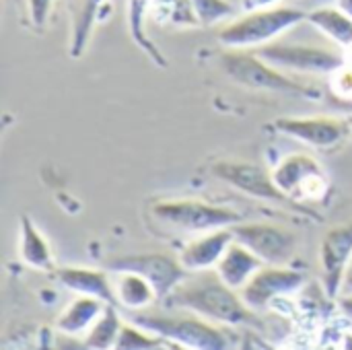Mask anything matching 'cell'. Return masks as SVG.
Masks as SVG:
<instances>
[{
  "mask_svg": "<svg viewBox=\"0 0 352 350\" xmlns=\"http://www.w3.org/2000/svg\"><path fill=\"white\" fill-rule=\"evenodd\" d=\"M169 311H192L223 328L260 326V318L250 309L239 291L231 289L217 270L190 272L163 301Z\"/></svg>",
  "mask_w": 352,
  "mask_h": 350,
  "instance_id": "cell-1",
  "label": "cell"
},
{
  "mask_svg": "<svg viewBox=\"0 0 352 350\" xmlns=\"http://www.w3.org/2000/svg\"><path fill=\"white\" fill-rule=\"evenodd\" d=\"M219 64L223 72L237 85L254 89V91H270L291 97L320 99L322 91L314 85H305L297 78L285 74V70L272 66L264 58H260L254 50H225L219 56Z\"/></svg>",
  "mask_w": 352,
  "mask_h": 350,
  "instance_id": "cell-2",
  "label": "cell"
},
{
  "mask_svg": "<svg viewBox=\"0 0 352 350\" xmlns=\"http://www.w3.org/2000/svg\"><path fill=\"white\" fill-rule=\"evenodd\" d=\"M305 19V10L280 4L274 8L250 10L223 25L217 33V39L229 50H258L266 43L276 41V37L297 27Z\"/></svg>",
  "mask_w": 352,
  "mask_h": 350,
  "instance_id": "cell-3",
  "label": "cell"
},
{
  "mask_svg": "<svg viewBox=\"0 0 352 350\" xmlns=\"http://www.w3.org/2000/svg\"><path fill=\"white\" fill-rule=\"evenodd\" d=\"M132 322L175 342L179 349L192 350H223L229 349V336L223 326L212 324L192 311L186 314H153L148 309L134 311Z\"/></svg>",
  "mask_w": 352,
  "mask_h": 350,
  "instance_id": "cell-4",
  "label": "cell"
},
{
  "mask_svg": "<svg viewBox=\"0 0 352 350\" xmlns=\"http://www.w3.org/2000/svg\"><path fill=\"white\" fill-rule=\"evenodd\" d=\"M151 215L157 223L167 229L184 233H208L223 227H233L243 221V217L227 206L208 204L202 200L182 198V200H159L151 206Z\"/></svg>",
  "mask_w": 352,
  "mask_h": 350,
  "instance_id": "cell-5",
  "label": "cell"
},
{
  "mask_svg": "<svg viewBox=\"0 0 352 350\" xmlns=\"http://www.w3.org/2000/svg\"><path fill=\"white\" fill-rule=\"evenodd\" d=\"M210 173L219 182L231 186L237 192H243V194H248L252 198H258V200H266V202H272V204L287 206V208H291L295 212H301V215H307V217L320 221V217L316 212H311L303 204L291 200L274 184L272 173H268L262 165H256V163H250V161H239V159H225V161L214 163Z\"/></svg>",
  "mask_w": 352,
  "mask_h": 350,
  "instance_id": "cell-6",
  "label": "cell"
},
{
  "mask_svg": "<svg viewBox=\"0 0 352 350\" xmlns=\"http://www.w3.org/2000/svg\"><path fill=\"white\" fill-rule=\"evenodd\" d=\"M254 52L280 70L301 72V74H332L334 70H338L349 62L346 54L338 50H328L307 43L272 41Z\"/></svg>",
  "mask_w": 352,
  "mask_h": 350,
  "instance_id": "cell-7",
  "label": "cell"
},
{
  "mask_svg": "<svg viewBox=\"0 0 352 350\" xmlns=\"http://www.w3.org/2000/svg\"><path fill=\"white\" fill-rule=\"evenodd\" d=\"M274 184L295 202L303 200H322L328 194L330 182L320 165V161L311 155L293 153L285 157L278 167L272 171Z\"/></svg>",
  "mask_w": 352,
  "mask_h": 350,
  "instance_id": "cell-8",
  "label": "cell"
},
{
  "mask_svg": "<svg viewBox=\"0 0 352 350\" xmlns=\"http://www.w3.org/2000/svg\"><path fill=\"white\" fill-rule=\"evenodd\" d=\"M233 237L252 250L264 264L289 266L295 260L299 239L297 235L280 225L272 223H237L231 227Z\"/></svg>",
  "mask_w": 352,
  "mask_h": 350,
  "instance_id": "cell-9",
  "label": "cell"
},
{
  "mask_svg": "<svg viewBox=\"0 0 352 350\" xmlns=\"http://www.w3.org/2000/svg\"><path fill=\"white\" fill-rule=\"evenodd\" d=\"M105 268L109 272H136L153 283L157 289L159 301L163 303L169 293L190 274L179 258H173L169 254L151 252V254H130V256H118L105 262Z\"/></svg>",
  "mask_w": 352,
  "mask_h": 350,
  "instance_id": "cell-10",
  "label": "cell"
},
{
  "mask_svg": "<svg viewBox=\"0 0 352 350\" xmlns=\"http://www.w3.org/2000/svg\"><path fill=\"white\" fill-rule=\"evenodd\" d=\"M305 274L289 268V266H262L252 281L239 291L245 305L250 309H254L256 314L268 309L276 299L280 297H289L297 291L303 289L305 285Z\"/></svg>",
  "mask_w": 352,
  "mask_h": 350,
  "instance_id": "cell-11",
  "label": "cell"
},
{
  "mask_svg": "<svg viewBox=\"0 0 352 350\" xmlns=\"http://www.w3.org/2000/svg\"><path fill=\"white\" fill-rule=\"evenodd\" d=\"M274 130L291 136L311 149L328 151L338 146L349 134H352L351 120L334 116H309V118H278L274 120Z\"/></svg>",
  "mask_w": 352,
  "mask_h": 350,
  "instance_id": "cell-12",
  "label": "cell"
},
{
  "mask_svg": "<svg viewBox=\"0 0 352 350\" xmlns=\"http://www.w3.org/2000/svg\"><path fill=\"white\" fill-rule=\"evenodd\" d=\"M352 258V223H344L326 231L320 245V268L324 291L330 297L340 295L344 270Z\"/></svg>",
  "mask_w": 352,
  "mask_h": 350,
  "instance_id": "cell-13",
  "label": "cell"
},
{
  "mask_svg": "<svg viewBox=\"0 0 352 350\" xmlns=\"http://www.w3.org/2000/svg\"><path fill=\"white\" fill-rule=\"evenodd\" d=\"M233 231L231 227L214 229L208 233L198 235L196 239L188 241L179 252V262L188 272H202V270H214L227 248L233 243Z\"/></svg>",
  "mask_w": 352,
  "mask_h": 350,
  "instance_id": "cell-14",
  "label": "cell"
},
{
  "mask_svg": "<svg viewBox=\"0 0 352 350\" xmlns=\"http://www.w3.org/2000/svg\"><path fill=\"white\" fill-rule=\"evenodd\" d=\"M262 266L266 264L252 250H248L243 243L233 239V243L227 248V252L223 254L214 270L231 289L241 291Z\"/></svg>",
  "mask_w": 352,
  "mask_h": 350,
  "instance_id": "cell-15",
  "label": "cell"
},
{
  "mask_svg": "<svg viewBox=\"0 0 352 350\" xmlns=\"http://www.w3.org/2000/svg\"><path fill=\"white\" fill-rule=\"evenodd\" d=\"M56 276L62 287L76 295H91L97 297L109 305H116V293H113V281L111 274L103 270H91V268H60L56 270Z\"/></svg>",
  "mask_w": 352,
  "mask_h": 350,
  "instance_id": "cell-16",
  "label": "cell"
},
{
  "mask_svg": "<svg viewBox=\"0 0 352 350\" xmlns=\"http://www.w3.org/2000/svg\"><path fill=\"white\" fill-rule=\"evenodd\" d=\"M116 305L130 314L144 311L159 301L157 289L151 281L136 272H111Z\"/></svg>",
  "mask_w": 352,
  "mask_h": 350,
  "instance_id": "cell-17",
  "label": "cell"
},
{
  "mask_svg": "<svg viewBox=\"0 0 352 350\" xmlns=\"http://www.w3.org/2000/svg\"><path fill=\"white\" fill-rule=\"evenodd\" d=\"M107 305L109 303L97 297L78 295L62 309V314L56 320V328L66 336H85L93 328V324L101 318Z\"/></svg>",
  "mask_w": 352,
  "mask_h": 350,
  "instance_id": "cell-18",
  "label": "cell"
},
{
  "mask_svg": "<svg viewBox=\"0 0 352 350\" xmlns=\"http://www.w3.org/2000/svg\"><path fill=\"white\" fill-rule=\"evenodd\" d=\"M322 35L334 41L338 47L349 50L352 45V17L346 14L338 4L336 6H318L307 12L305 19Z\"/></svg>",
  "mask_w": 352,
  "mask_h": 350,
  "instance_id": "cell-19",
  "label": "cell"
},
{
  "mask_svg": "<svg viewBox=\"0 0 352 350\" xmlns=\"http://www.w3.org/2000/svg\"><path fill=\"white\" fill-rule=\"evenodd\" d=\"M151 2L153 0H128V29L134 43L148 56V60L155 62L159 68H167V56L159 50V45L148 37L146 31Z\"/></svg>",
  "mask_w": 352,
  "mask_h": 350,
  "instance_id": "cell-20",
  "label": "cell"
},
{
  "mask_svg": "<svg viewBox=\"0 0 352 350\" xmlns=\"http://www.w3.org/2000/svg\"><path fill=\"white\" fill-rule=\"evenodd\" d=\"M19 256L27 266H31L35 270H45V272L54 270L52 250L29 217H21Z\"/></svg>",
  "mask_w": 352,
  "mask_h": 350,
  "instance_id": "cell-21",
  "label": "cell"
},
{
  "mask_svg": "<svg viewBox=\"0 0 352 350\" xmlns=\"http://www.w3.org/2000/svg\"><path fill=\"white\" fill-rule=\"evenodd\" d=\"M148 19L159 27H171V29L202 27L192 0H153Z\"/></svg>",
  "mask_w": 352,
  "mask_h": 350,
  "instance_id": "cell-22",
  "label": "cell"
},
{
  "mask_svg": "<svg viewBox=\"0 0 352 350\" xmlns=\"http://www.w3.org/2000/svg\"><path fill=\"white\" fill-rule=\"evenodd\" d=\"M107 0H80V6L74 14L72 23V37H70V56L80 58L91 41L93 27L101 19L103 6Z\"/></svg>",
  "mask_w": 352,
  "mask_h": 350,
  "instance_id": "cell-23",
  "label": "cell"
},
{
  "mask_svg": "<svg viewBox=\"0 0 352 350\" xmlns=\"http://www.w3.org/2000/svg\"><path fill=\"white\" fill-rule=\"evenodd\" d=\"M122 320L118 316V305H107L101 318L93 324V328L85 334L82 347L93 350L116 349L120 330H122Z\"/></svg>",
  "mask_w": 352,
  "mask_h": 350,
  "instance_id": "cell-24",
  "label": "cell"
},
{
  "mask_svg": "<svg viewBox=\"0 0 352 350\" xmlns=\"http://www.w3.org/2000/svg\"><path fill=\"white\" fill-rule=\"evenodd\" d=\"M169 347V340L138 326V324H122L116 349L118 350H155Z\"/></svg>",
  "mask_w": 352,
  "mask_h": 350,
  "instance_id": "cell-25",
  "label": "cell"
},
{
  "mask_svg": "<svg viewBox=\"0 0 352 350\" xmlns=\"http://www.w3.org/2000/svg\"><path fill=\"white\" fill-rule=\"evenodd\" d=\"M192 4L202 27L217 25L235 14V6L229 0H192Z\"/></svg>",
  "mask_w": 352,
  "mask_h": 350,
  "instance_id": "cell-26",
  "label": "cell"
},
{
  "mask_svg": "<svg viewBox=\"0 0 352 350\" xmlns=\"http://www.w3.org/2000/svg\"><path fill=\"white\" fill-rule=\"evenodd\" d=\"M54 6H56V0H25V14H27L29 29L43 31L50 23Z\"/></svg>",
  "mask_w": 352,
  "mask_h": 350,
  "instance_id": "cell-27",
  "label": "cell"
},
{
  "mask_svg": "<svg viewBox=\"0 0 352 350\" xmlns=\"http://www.w3.org/2000/svg\"><path fill=\"white\" fill-rule=\"evenodd\" d=\"M278 4H280V0H241V10L243 12H250V10L274 8Z\"/></svg>",
  "mask_w": 352,
  "mask_h": 350,
  "instance_id": "cell-28",
  "label": "cell"
},
{
  "mask_svg": "<svg viewBox=\"0 0 352 350\" xmlns=\"http://www.w3.org/2000/svg\"><path fill=\"white\" fill-rule=\"evenodd\" d=\"M349 295H352V258L344 270V278L340 285V297H349Z\"/></svg>",
  "mask_w": 352,
  "mask_h": 350,
  "instance_id": "cell-29",
  "label": "cell"
},
{
  "mask_svg": "<svg viewBox=\"0 0 352 350\" xmlns=\"http://www.w3.org/2000/svg\"><path fill=\"white\" fill-rule=\"evenodd\" d=\"M340 309H342V314H344V318L349 320V324H351L352 328V295L349 297H340Z\"/></svg>",
  "mask_w": 352,
  "mask_h": 350,
  "instance_id": "cell-30",
  "label": "cell"
},
{
  "mask_svg": "<svg viewBox=\"0 0 352 350\" xmlns=\"http://www.w3.org/2000/svg\"><path fill=\"white\" fill-rule=\"evenodd\" d=\"M336 4H338V6H340L344 12H346V14H351L352 17V0H338Z\"/></svg>",
  "mask_w": 352,
  "mask_h": 350,
  "instance_id": "cell-31",
  "label": "cell"
},
{
  "mask_svg": "<svg viewBox=\"0 0 352 350\" xmlns=\"http://www.w3.org/2000/svg\"><path fill=\"white\" fill-rule=\"evenodd\" d=\"M349 120H351V126H352V116H351V118H349Z\"/></svg>",
  "mask_w": 352,
  "mask_h": 350,
  "instance_id": "cell-32",
  "label": "cell"
}]
</instances>
